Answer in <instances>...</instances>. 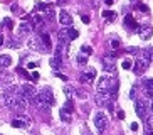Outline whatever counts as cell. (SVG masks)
I'll return each instance as SVG.
<instances>
[{"label":"cell","mask_w":153,"mask_h":135,"mask_svg":"<svg viewBox=\"0 0 153 135\" xmlns=\"http://www.w3.org/2000/svg\"><path fill=\"white\" fill-rule=\"evenodd\" d=\"M68 51H69V44L64 42V40H59L57 46H56V56L62 59L64 56H68Z\"/></svg>","instance_id":"9c48e42d"},{"label":"cell","mask_w":153,"mask_h":135,"mask_svg":"<svg viewBox=\"0 0 153 135\" xmlns=\"http://www.w3.org/2000/svg\"><path fill=\"white\" fill-rule=\"evenodd\" d=\"M61 118H62L64 122H69L71 118H69V115L66 113V110H61Z\"/></svg>","instance_id":"484cf974"},{"label":"cell","mask_w":153,"mask_h":135,"mask_svg":"<svg viewBox=\"0 0 153 135\" xmlns=\"http://www.w3.org/2000/svg\"><path fill=\"white\" fill-rule=\"evenodd\" d=\"M114 59L111 54L109 56H104L103 58V66H104V71H109V73H114L116 71V64H114Z\"/></svg>","instance_id":"ba28073f"},{"label":"cell","mask_w":153,"mask_h":135,"mask_svg":"<svg viewBox=\"0 0 153 135\" xmlns=\"http://www.w3.org/2000/svg\"><path fill=\"white\" fill-rule=\"evenodd\" d=\"M103 17L106 19V20H109V22H113V20L116 19V12H114V10H104Z\"/></svg>","instance_id":"e0dca14e"},{"label":"cell","mask_w":153,"mask_h":135,"mask_svg":"<svg viewBox=\"0 0 153 135\" xmlns=\"http://www.w3.org/2000/svg\"><path fill=\"white\" fill-rule=\"evenodd\" d=\"M143 58L146 59L148 63H152V61H153V47H148V49L145 51V56H143Z\"/></svg>","instance_id":"44dd1931"},{"label":"cell","mask_w":153,"mask_h":135,"mask_svg":"<svg viewBox=\"0 0 153 135\" xmlns=\"http://www.w3.org/2000/svg\"><path fill=\"white\" fill-rule=\"evenodd\" d=\"M130 68H131V61H130V59L123 61V69H130Z\"/></svg>","instance_id":"f1b7e54d"},{"label":"cell","mask_w":153,"mask_h":135,"mask_svg":"<svg viewBox=\"0 0 153 135\" xmlns=\"http://www.w3.org/2000/svg\"><path fill=\"white\" fill-rule=\"evenodd\" d=\"M113 2H114V0H104V4L106 5H113Z\"/></svg>","instance_id":"74e56055"},{"label":"cell","mask_w":153,"mask_h":135,"mask_svg":"<svg viewBox=\"0 0 153 135\" xmlns=\"http://www.w3.org/2000/svg\"><path fill=\"white\" fill-rule=\"evenodd\" d=\"M77 63H79V64H86V63H88V58L82 56V54H79V56H77Z\"/></svg>","instance_id":"d4e9b609"},{"label":"cell","mask_w":153,"mask_h":135,"mask_svg":"<svg viewBox=\"0 0 153 135\" xmlns=\"http://www.w3.org/2000/svg\"><path fill=\"white\" fill-rule=\"evenodd\" d=\"M81 51H82V52H86V54H91V52H93V49H91L89 46H82Z\"/></svg>","instance_id":"f546056e"},{"label":"cell","mask_w":153,"mask_h":135,"mask_svg":"<svg viewBox=\"0 0 153 135\" xmlns=\"http://www.w3.org/2000/svg\"><path fill=\"white\" fill-rule=\"evenodd\" d=\"M4 46V39H2V36H0V47Z\"/></svg>","instance_id":"f35d334b"},{"label":"cell","mask_w":153,"mask_h":135,"mask_svg":"<svg viewBox=\"0 0 153 135\" xmlns=\"http://www.w3.org/2000/svg\"><path fill=\"white\" fill-rule=\"evenodd\" d=\"M66 31H68V37H69V40L77 39V36H79V32H77L76 29H72V27H66Z\"/></svg>","instance_id":"ac0fdd59"},{"label":"cell","mask_w":153,"mask_h":135,"mask_svg":"<svg viewBox=\"0 0 153 135\" xmlns=\"http://www.w3.org/2000/svg\"><path fill=\"white\" fill-rule=\"evenodd\" d=\"M49 2H59V0H49Z\"/></svg>","instance_id":"ab89813d"},{"label":"cell","mask_w":153,"mask_h":135,"mask_svg":"<svg viewBox=\"0 0 153 135\" xmlns=\"http://www.w3.org/2000/svg\"><path fill=\"white\" fill-rule=\"evenodd\" d=\"M136 32H138V36L141 37L143 40H148L150 37L153 36V27L150 26V24H143V26L138 27V31Z\"/></svg>","instance_id":"8992f818"},{"label":"cell","mask_w":153,"mask_h":135,"mask_svg":"<svg viewBox=\"0 0 153 135\" xmlns=\"http://www.w3.org/2000/svg\"><path fill=\"white\" fill-rule=\"evenodd\" d=\"M2 101L7 108H17V100H15V93H9V91H5L4 96H2Z\"/></svg>","instance_id":"52a82bcc"},{"label":"cell","mask_w":153,"mask_h":135,"mask_svg":"<svg viewBox=\"0 0 153 135\" xmlns=\"http://www.w3.org/2000/svg\"><path fill=\"white\" fill-rule=\"evenodd\" d=\"M64 93H66V98L71 100L72 96H74V93H76V91H74V88H72V86L66 85V86H64Z\"/></svg>","instance_id":"d6986e66"},{"label":"cell","mask_w":153,"mask_h":135,"mask_svg":"<svg viewBox=\"0 0 153 135\" xmlns=\"http://www.w3.org/2000/svg\"><path fill=\"white\" fill-rule=\"evenodd\" d=\"M32 80H39V73H37V71H34V73H32Z\"/></svg>","instance_id":"e575fe53"},{"label":"cell","mask_w":153,"mask_h":135,"mask_svg":"<svg viewBox=\"0 0 153 135\" xmlns=\"http://www.w3.org/2000/svg\"><path fill=\"white\" fill-rule=\"evenodd\" d=\"M118 118H125V112H123V110L121 112H118Z\"/></svg>","instance_id":"8d00e7d4"},{"label":"cell","mask_w":153,"mask_h":135,"mask_svg":"<svg viewBox=\"0 0 153 135\" xmlns=\"http://www.w3.org/2000/svg\"><path fill=\"white\" fill-rule=\"evenodd\" d=\"M10 125L15 127V128H25V127L30 125V118L29 117H19V118H15V120H12Z\"/></svg>","instance_id":"30bf717a"},{"label":"cell","mask_w":153,"mask_h":135,"mask_svg":"<svg viewBox=\"0 0 153 135\" xmlns=\"http://www.w3.org/2000/svg\"><path fill=\"white\" fill-rule=\"evenodd\" d=\"M59 22L62 24V26H71V24H72V17L66 12V10H62V12H59Z\"/></svg>","instance_id":"4fadbf2b"},{"label":"cell","mask_w":153,"mask_h":135,"mask_svg":"<svg viewBox=\"0 0 153 135\" xmlns=\"http://www.w3.org/2000/svg\"><path fill=\"white\" fill-rule=\"evenodd\" d=\"M135 112H136V115H138L140 118H145V117H146V112H148L146 103L141 101V100H138V101L135 103Z\"/></svg>","instance_id":"8fae6325"},{"label":"cell","mask_w":153,"mask_h":135,"mask_svg":"<svg viewBox=\"0 0 153 135\" xmlns=\"http://www.w3.org/2000/svg\"><path fill=\"white\" fill-rule=\"evenodd\" d=\"M10 63H12V58H10L9 54H2V56H0V69L9 68Z\"/></svg>","instance_id":"9a60e30c"},{"label":"cell","mask_w":153,"mask_h":135,"mask_svg":"<svg viewBox=\"0 0 153 135\" xmlns=\"http://www.w3.org/2000/svg\"><path fill=\"white\" fill-rule=\"evenodd\" d=\"M145 90H146V94L150 98H153V78L145 81Z\"/></svg>","instance_id":"2e32d148"},{"label":"cell","mask_w":153,"mask_h":135,"mask_svg":"<svg viewBox=\"0 0 153 135\" xmlns=\"http://www.w3.org/2000/svg\"><path fill=\"white\" fill-rule=\"evenodd\" d=\"M4 26L7 27V29H14V22H12V19H10V17H5V19H4Z\"/></svg>","instance_id":"cb8c5ba5"},{"label":"cell","mask_w":153,"mask_h":135,"mask_svg":"<svg viewBox=\"0 0 153 135\" xmlns=\"http://www.w3.org/2000/svg\"><path fill=\"white\" fill-rule=\"evenodd\" d=\"M81 20H82V22H84V24H89V22H91L89 15H81Z\"/></svg>","instance_id":"4dcf8cb0"},{"label":"cell","mask_w":153,"mask_h":135,"mask_svg":"<svg viewBox=\"0 0 153 135\" xmlns=\"http://www.w3.org/2000/svg\"><path fill=\"white\" fill-rule=\"evenodd\" d=\"M111 47H113V49H118V47H120V42H118V40H113V42H111Z\"/></svg>","instance_id":"d6a6232c"},{"label":"cell","mask_w":153,"mask_h":135,"mask_svg":"<svg viewBox=\"0 0 153 135\" xmlns=\"http://www.w3.org/2000/svg\"><path fill=\"white\" fill-rule=\"evenodd\" d=\"M148 135H153V132H150V134H148Z\"/></svg>","instance_id":"b9f144b4"},{"label":"cell","mask_w":153,"mask_h":135,"mask_svg":"<svg viewBox=\"0 0 153 135\" xmlns=\"http://www.w3.org/2000/svg\"><path fill=\"white\" fill-rule=\"evenodd\" d=\"M131 130H138V123H136V122H135V123H131Z\"/></svg>","instance_id":"d590c367"},{"label":"cell","mask_w":153,"mask_h":135,"mask_svg":"<svg viewBox=\"0 0 153 135\" xmlns=\"http://www.w3.org/2000/svg\"><path fill=\"white\" fill-rule=\"evenodd\" d=\"M138 9L141 10V12H145V14L148 12V7H146V5H143V4H140V5H138Z\"/></svg>","instance_id":"1f68e13d"},{"label":"cell","mask_w":153,"mask_h":135,"mask_svg":"<svg viewBox=\"0 0 153 135\" xmlns=\"http://www.w3.org/2000/svg\"><path fill=\"white\" fill-rule=\"evenodd\" d=\"M49 64H51V68H52L56 73H57L59 69H61V66H62V61H61V58L54 56V58H51V59H49Z\"/></svg>","instance_id":"5bb4252c"},{"label":"cell","mask_w":153,"mask_h":135,"mask_svg":"<svg viewBox=\"0 0 153 135\" xmlns=\"http://www.w3.org/2000/svg\"><path fill=\"white\" fill-rule=\"evenodd\" d=\"M32 31V24L30 22H22L20 24V34H25V32H30Z\"/></svg>","instance_id":"ffe728a7"},{"label":"cell","mask_w":153,"mask_h":135,"mask_svg":"<svg viewBox=\"0 0 153 135\" xmlns=\"http://www.w3.org/2000/svg\"><path fill=\"white\" fill-rule=\"evenodd\" d=\"M152 112H153V101H152Z\"/></svg>","instance_id":"60d3db41"},{"label":"cell","mask_w":153,"mask_h":135,"mask_svg":"<svg viewBox=\"0 0 153 135\" xmlns=\"http://www.w3.org/2000/svg\"><path fill=\"white\" fill-rule=\"evenodd\" d=\"M42 42H44L45 46H47V47H51V46H52V42H51V37H49V34H42Z\"/></svg>","instance_id":"7402d4cb"},{"label":"cell","mask_w":153,"mask_h":135,"mask_svg":"<svg viewBox=\"0 0 153 135\" xmlns=\"http://www.w3.org/2000/svg\"><path fill=\"white\" fill-rule=\"evenodd\" d=\"M138 51H140V49H138V47H136V46H135V47H133V46H130V47H126V52H131V54H133V52L136 54V52H138Z\"/></svg>","instance_id":"4316f807"},{"label":"cell","mask_w":153,"mask_h":135,"mask_svg":"<svg viewBox=\"0 0 153 135\" xmlns=\"http://www.w3.org/2000/svg\"><path fill=\"white\" fill-rule=\"evenodd\" d=\"M37 9L41 10V12H45V10L49 9V5H45V4H39V5H37Z\"/></svg>","instance_id":"83f0119b"},{"label":"cell","mask_w":153,"mask_h":135,"mask_svg":"<svg viewBox=\"0 0 153 135\" xmlns=\"http://www.w3.org/2000/svg\"><path fill=\"white\" fill-rule=\"evenodd\" d=\"M62 110H66L68 113L74 112V106H72V101H71V100H68V101H66V105H64V108H62Z\"/></svg>","instance_id":"603a6c76"},{"label":"cell","mask_w":153,"mask_h":135,"mask_svg":"<svg viewBox=\"0 0 153 135\" xmlns=\"http://www.w3.org/2000/svg\"><path fill=\"white\" fill-rule=\"evenodd\" d=\"M37 98L41 100V101H44L47 106H54V105H56L54 93H52V90H51V88H42L41 93H37Z\"/></svg>","instance_id":"6da1fadb"},{"label":"cell","mask_w":153,"mask_h":135,"mask_svg":"<svg viewBox=\"0 0 153 135\" xmlns=\"http://www.w3.org/2000/svg\"><path fill=\"white\" fill-rule=\"evenodd\" d=\"M125 26L128 27V29H131V31H138V24L135 22V19H133V15H131V14H128V15H126L125 17Z\"/></svg>","instance_id":"7c38bea8"},{"label":"cell","mask_w":153,"mask_h":135,"mask_svg":"<svg viewBox=\"0 0 153 135\" xmlns=\"http://www.w3.org/2000/svg\"><path fill=\"white\" fill-rule=\"evenodd\" d=\"M148 61H146V59L145 58H138L135 61V64H133V71H135V74H143L145 71H146V68H148Z\"/></svg>","instance_id":"5b68a950"},{"label":"cell","mask_w":153,"mask_h":135,"mask_svg":"<svg viewBox=\"0 0 153 135\" xmlns=\"http://www.w3.org/2000/svg\"><path fill=\"white\" fill-rule=\"evenodd\" d=\"M20 93H22L30 103H34V100H36V96H37V90L32 85H27V83L20 86Z\"/></svg>","instance_id":"277c9868"},{"label":"cell","mask_w":153,"mask_h":135,"mask_svg":"<svg viewBox=\"0 0 153 135\" xmlns=\"http://www.w3.org/2000/svg\"><path fill=\"white\" fill-rule=\"evenodd\" d=\"M94 80H96V69H93V68H86L82 74L79 76V81L82 85H91V83H94Z\"/></svg>","instance_id":"3957f363"},{"label":"cell","mask_w":153,"mask_h":135,"mask_svg":"<svg viewBox=\"0 0 153 135\" xmlns=\"http://www.w3.org/2000/svg\"><path fill=\"white\" fill-rule=\"evenodd\" d=\"M0 85H2V80H0Z\"/></svg>","instance_id":"7bdbcfd3"},{"label":"cell","mask_w":153,"mask_h":135,"mask_svg":"<svg viewBox=\"0 0 153 135\" xmlns=\"http://www.w3.org/2000/svg\"><path fill=\"white\" fill-rule=\"evenodd\" d=\"M94 125L99 132H104L106 130V127H108V115L104 112H98L94 115Z\"/></svg>","instance_id":"7a4b0ae2"},{"label":"cell","mask_w":153,"mask_h":135,"mask_svg":"<svg viewBox=\"0 0 153 135\" xmlns=\"http://www.w3.org/2000/svg\"><path fill=\"white\" fill-rule=\"evenodd\" d=\"M56 76H57V78H61L62 81H68V78L64 76V74H61V73H56Z\"/></svg>","instance_id":"836d02e7"}]
</instances>
